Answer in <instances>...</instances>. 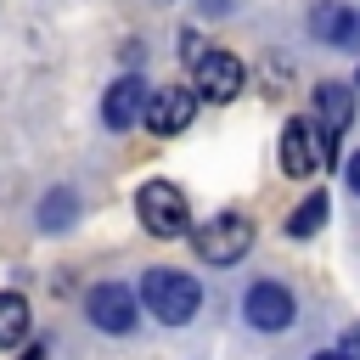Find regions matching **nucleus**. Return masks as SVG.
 Wrapping results in <instances>:
<instances>
[{"instance_id":"nucleus-11","label":"nucleus","mask_w":360,"mask_h":360,"mask_svg":"<svg viewBox=\"0 0 360 360\" xmlns=\"http://www.w3.org/2000/svg\"><path fill=\"white\" fill-rule=\"evenodd\" d=\"M349 118H354V84H338V79L315 84V124H321L332 141L349 129Z\"/></svg>"},{"instance_id":"nucleus-1","label":"nucleus","mask_w":360,"mask_h":360,"mask_svg":"<svg viewBox=\"0 0 360 360\" xmlns=\"http://www.w3.org/2000/svg\"><path fill=\"white\" fill-rule=\"evenodd\" d=\"M141 304H146V315H158L163 326H186V321L202 309V287H197V276L158 264V270L141 276Z\"/></svg>"},{"instance_id":"nucleus-17","label":"nucleus","mask_w":360,"mask_h":360,"mask_svg":"<svg viewBox=\"0 0 360 360\" xmlns=\"http://www.w3.org/2000/svg\"><path fill=\"white\" fill-rule=\"evenodd\" d=\"M202 11H208V17H225V11H231V0H202Z\"/></svg>"},{"instance_id":"nucleus-8","label":"nucleus","mask_w":360,"mask_h":360,"mask_svg":"<svg viewBox=\"0 0 360 360\" xmlns=\"http://www.w3.org/2000/svg\"><path fill=\"white\" fill-rule=\"evenodd\" d=\"M191 79H197V96H208V101H236L242 96V62L231 56V51H202L197 62H191Z\"/></svg>"},{"instance_id":"nucleus-18","label":"nucleus","mask_w":360,"mask_h":360,"mask_svg":"<svg viewBox=\"0 0 360 360\" xmlns=\"http://www.w3.org/2000/svg\"><path fill=\"white\" fill-rule=\"evenodd\" d=\"M22 360H45V343H28V349H22Z\"/></svg>"},{"instance_id":"nucleus-4","label":"nucleus","mask_w":360,"mask_h":360,"mask_svg":"<svg viewBox=\"0 0 360 360\" xmlns=\"http://www.w3.org/2000/svg\"><path fill=\"white\" fill-rule=\"evenodd\" d=\"M84 315L96 332H129L135 315H141V292H129L124 281H96L84 292Z\"/></svg>"},{"instance_id":"nucleus-5","label":"nucleus","mask_w":360,"mask_h":360,"mask_svg":"<svg viewBox=\"0 0 360 360\" xmlns=\"http://www.w3.org/2000/svg\"><path fill=\"white\" fill-rule=\"evenodd\" d=\"M321 141H326V146H338L321 124H309V118H287V129H281V152H276V158H281V169H287L292 180L315 174V169H321V158H326V152H321Z\"/></svg>"},{"instance_id":"nucleus-6","label":"nucleus","mask_w":360,"mask_h":360,"mask_svg":"<svg viewBox=\"0 0 360 360\" xmlns=\"http://www.w3.org/2000/svg\"><path fill=\"white\" fill-rule=\"evenodd\" d=\"M292 315H298V298H292L281 281H253V287L242 292V321L259 326V332H287Z\"/></svg>"},{"instance_id":"nucleus-19","label":"nucleus","mask_w":360,"mask_h":360,"mask_svg":"<svg viewBox=\"0 0 360 360\" xmlns=\"http://www.w3.org/2000/svg\"><path fill=\"white\" fill-rule=\"evenodd\" d=\"M309 360H349L343 349H321V354H309Z\"/></svg>"},{"instance_id":"nucleus-16","label":"nucleus","mask_w":360,"mask_h":360,"mask_svg":"<svg viewBox=\"0 0 360 360\" xmlns=\"http://www.w3.org/2000/svg\"><path fill=\"white\" fill-rule=\"evenodd\" d=\"M343 180H349V191H354V197H360V152H354V158H349V169H343Z\"/></svg>"},{"instance_id":"nucleus-7","label":"nucleus","mask_w":360,"mask_h":360,"mask_svg":"<svg viewBox=\"0 0 360 360\" xmlns=\"http://www.w3.org/2000/svg\"><path fill=\"white\" fill-rule=\"evenodd\" d=\"M191 118H197V84H163L146 96V112H141L152 135H180Z\"/></svg>"},{"instance_id":"nucleus-9","label":"nucleus","mask_w":360,"mask_h":360,"mask_svg":"<svg viewBox=\"0 0 360 360\" xmlns=\"http://www.w3.org/2000/svg\"><path fill=\"white\" fill-rule=\"evenodd\" d=\"M309 34L332 51H360V11H349L343 0H321L309 6Z\"/></svg>"},{"instance_id":"nucleus-12","label":"nucleus","mask_w":360,"mask_h":360,"mask_svg":"<svg viewBox=\"0 0 360 360\" xmlns=\"http://www.w3.org/2000/svg\"><path fill=\"white\" fill-rule=\"evenodd\" d=\"M28 298L22 292H0V349H17L28 338Z\"/></svg>"},{"instance_id":"nucleus-20","label":"nucleus","mask_w":360,"mask_h":360,"mask_svg":"<svg viewBox=\"0 0 360 360\" xmlns=\"http://www.w3.org/2000/svg\"><path fill=\"white\" fill-rule=\"evenodd\" d=\"M354 84H360V79H354Z\"/></svg>"},{"instance_id":"nucleus-13","label":"nucleus","mask_w":360,"mask_h":360,"mask_svg":"<svg viewBox=\"0 0 360 360\" xmlns=\"http://www.w3.org/2000/svg\"><path fill=\"white\" fill-rule=\"evenodd\" d=\"M326 225V191H309L292 214H287V236H315Z\"/></svg>"},{"instance_id":"nucleus-15","label":"nucleus","mask_w":360,"mask_h":360,"mask_svg":"<svg viewBox=\"0 0 360 360\" xmlns=\"http://www.w3.org/2000/svg\"><path fill=\"white\" fill-rule=\"evenodd\" d=\"M338 349H343V354H349V360H360V326H349V332H343V338H338Z\"/></svg>"},{"instance_id":"nucleus-2","label":"nucleus","mask_w":360,"mask_h":360,"mask_svg":"<svg viewBox=\"0 0 360 360\" xmlns=\"http://www.w3.org/2000/svg\"><path fill=\"white\" fill-rule=\"evenodd\" d=\"M135 214H141V225L152 231V236H186V225H191V214H186V197H180V186L174 180H146L141 191H135Z\"/></svg>"},{"instance_id":"nucleus-14","label":"nucleus","mask_w":360,"mask_h":360,"mask_svg":"<svg viewBox=\"0 0 360 360\" xmlns=\"http://www.w3.org/2000/svg\"><path fill=\"white\" fill-rule=\"evenodd\" d=\"M73 214H79V197H73V191H62V186L39 202V225H45V231H62Z\"/></svg>"},{"instance_id":"nucleus-3","label":"nucleus","mask_w":360,"mask_h":360,"mask_svg":"<svg viewBox=\"0 0 360 360\" xmlns=\"http://www.w3.org/2000/svg\"><path fill=\"white\" fill-rule=\"evenodd\" d=\"M191 248H197L202 264H236V259H248V248H253V219H248V214H219V219H208L202 231H191Z\"/></svg>"},{"instance_id":"nucleus-10","label":"nucleus","mask_w":360,"mask_h":360,"mask_svg":"<svg viewBox=\"0 0 360 360\" xmlns=\"http://www.w3.org/2000/svg\"><path fill=\"white\" fill-rule=\"evenodd\" d=\"M146 79H135V73H124V79H112L107 84V96H101V118H107V129H129L141 112H146Z\"/></svg>"}]
</instances>
